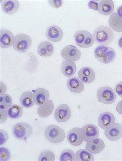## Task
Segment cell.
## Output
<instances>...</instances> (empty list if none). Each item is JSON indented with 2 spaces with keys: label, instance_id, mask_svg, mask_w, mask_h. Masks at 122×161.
<instances>
[{
  "label": "cell",
  "instance_id": "6da1fadb",
  "mask_svg": "<svg viewBox=\"0 0 122 161\" xmlns=\"http://www.w3.org/2000/svg\"><path fill=\"white\" fill-rule=\"evenodd\" d=\"M94 40L101 45H108L112 42L114 38V34L108 26L101 25L94 31Z\"/></svg>",
  "mask_w": 122,
  "mask_h": 161
},
{
  "label": "cell",
  "instance_id": "7a4b0ae2",
  "mask_svg": "<svg viewBox=\"0 0 122 161\" xmlns=\"http://www.w3.org/2000/svg\"><path fill=\"white\" fill-rule=\"evenodd\" d=\"M94 55L98 61L104 64H108L115 60L116 55L115 51L111 47L100 45L95 48Z\"/></svg>",
  "mask_w": 122,
  "mask_h": 161
},
{
  "label": "cell",
  "instance_id": "3957f363",
  "mask_svg": "<svg viewBox=\"0 0 122 161\" xmlns=\"http://www.w3.org/2000/svg\"><path fill=\"white\" fill-rule=\"evenodd\" d=\"M33 127L26 122H20L13 126L12 133L18 140H25L32 135Z\"/></svg>",
  "mask_w": 122,
  "mask_h": 161
},
{
  "label": "cell",
  "instance_id": "277c9868",
  "mask_svg": "<svg viewBox=\"0 0 122 161\" xmlns=\"http://www.w3.org/2000/svg\"><path fill=\"white\" fill-rule=\"evenodd\" d=\"M45 136L47 140L54 144L61 143L64 140L65 133L63 129L52 125L47 128L45 132Z\"/></svg>",
  "mask_w": 122,
  "mask_h": 161
},
{
  "label": "cell",
  "instance_id": "5b68a950",
  "mask_svg": "<svg viewBox=\"0 0 122 161\" xmlns=\"http://www.w3.org/2000/svg\"><path fill=\"white\" fill-rule=\"evenodd\" d=\"M32 44V40L29 36L24 34H19L14 38L13 48L18 52H25Z\"/></svg>",
  "mask_w": 122,
  "mask_h": 161
},
{
  "label": "cell",
  "instance_id": "8992f818",
  "mask_svg": "<svg viewBox=\"0 0 122 161\" xmlns=\"http://www.w3.org/2000/svg\"><path fill=\"white\" fill-rule=\"evenodd\" d=\"M74 39L77 44L82 48H89L94 43L93 37L92 34L84 30L76 31L74 34Z\"/></svg>",
  "mask_w": 122,
  "mask_h": 161
},
{
  "label": "cell",
  "instance_id": "52a82bcc",
  "mask_svg": "<svg viewBox=\"0 0 122 161\" xmlns=\"http://www.w3.org/2000/svg\"><path fill=\"white\" fill-rule=\"evenodd\" d=\"M97 96L99 102L106 105L112 104L116 100V94L110 86H103L99 88L97 92Z\"/></svg>",
  "mask_w": 122,
  "mask_h": 161
},
{
  "label": "cell",
  "instance_id": "ba28073f",
  "mask_svg": "<svg viewBox=\"0 0 122 161\" xmlns=\"http://www.w3.org/2000/svg\"><path fill=\"white\" fill-rule=\"evenodd\" d=\"M61 56L66 60L76 61L81 57V52L78 48L73 45L65 47L61 53Z\"/></svg>",
  "mask_w": 122,
  "mask_h": 161
},
{
  "label": "cell",
  "instance_id": "9c48e42d",
  "mask_svg": "<svg viewBox=\"0 0 122 161\" xmlns=\"http://www.w3.org/2000/svg\"><path fill=\"white\" fill-rule=\"evenodd\" d=\"M105 135L107 139L115 141L122 137V125L119 123H115L108 128L106 129Z\"/></svg>",
  "mask_w": 122,
  "mask_h": 161
},
{
  "label": "cell",
  "instance_id": "30bf717a",
  "mask_svg": "<svg viewBox=\"0 0 122 161\" xmlns=\"http://www.w3.org/2000/svg\"><path fill=\"white\" fill-rule=\"evenodd\" d=\"M71 116L70 107L66 104H63L59 106L55 112V118L58 123L67 122Z\"/></svg>",
  "mask_w": 122,
  "mask_h": 161
},
{
  "label": "cell",
  "instance_id": "8fae6325",
  "mask_svg": "<svg viewBox=\"0 0 122 161\" xmlns=\"http://www.w3.org/2000/svg\"><path fill=\"white\" fill-rule=\"evenodd\" d=\"M67 140L70 144L74 146L80 145L83 142L82 129L74 128L69 132L67 136Z\"/></svg>",
  "mask_w": 122,
  "mask_h": 161
},
{
  "label": "cell",
  "instance_id": "7c38bea8",
  "mask_svg": "<svg viewBox=\"0 0 122 161\" xmlns=\"http://www.w3.org/2000/svg\"><path fill=\"white\" fill-rule=\"evenodd\" d=\"M99 130L97 126L93 124L86 125L82 128V134L84 141L97 138L99 136Z\"/></svg>",
  "mask_w": 122,
  "mask_h": 161
},
{
  "label": "cell",
  "instance_id": "4fadbf2b",
  "mask_svg": "<svg viewBox=\"0 0 122 161\" xmlns=\"http://www.w3.org/2000/svg\"><path fill=\"white\" fill-rule=\"evenodd\" d=\"M33 92V100L37 106H42L48 101L49 92L46 89L38 88Z\"/></svg>",
  "mask_w": 122,
  "mask_h": 161
},
{
  "label": "cell",
  "instance_id": "5bb4252c",
  "mask_svg": "<svg viewBox=\"0 0 122 161\" xmlns=\"http://www.w3.org/2000/svg\"><path fill=\"white\" fill-rule=\"evenodd\" d=\"M14 36L11 31L6 29L0 31V46L2 48L10 47L14 42Z\"/></svg>",
  "mask_w": 122,
  "mask_h": 161
},
{
  "label": "cell",
  "instance_id": "9a60e30c",
  "mask_svg": "<svg viewBox=\"0 0 122 161\" xmlns=\"http://www.w3.org/2000/svg\"><path fill=\"white\" fill-rule=\"evenodd\" d=\"M105 147V143L102 139L95 138L88 141L86 148L90 153L97 154L103 151Z\"/></svg>",
  "mask_w": 122,
  "mask_h": 161
},
{
  "label": "cell",
  "instance_id": "2e32d148",
  "mask_svg": "<svg viewBox=\"0 0 122 161\" xmlns=\"http://www.w3.org/2000/svg\"><path fill=\"white\" fill-rule=\"evenodd\" d=\"M115 119L114 114L109 112H105L99 115L98 125L101 128L106 129L115 124Z\"/></svg>",
  "mask_w": 122,
  "mask_h": 161
},
{
  "label": "cell",
  "instance_id": "e0dca14e",
  "mask_svg": "<svg viewBox=\"0 0 122 161\" xmlns=\"http://www.w3.org/2000/svg\"><path fill=\"white\" fill-rule=\"evenodd\" d=\"M46 35L50 41L57 42L63 38L64 32L63 30L57 26H51L47 30Z\"/></svg>",
  "mask_w": 122,
  "mask_h": 161
},
{
  "label": "cell",
  "instance_id": "ac0fdd59",
  "mask_svg": "<svg viewBox=\"0 0 122 161\" xmlns=\"http://www.w3.org/2000/svg\"><path fill=\"white\" fill-rule=\"evenodd\" d=\"M78 77L82 82L90 83L94 80L95 74L92 68L88 67H84L79 71Z\"/></svg>",
  "mask_w": 122,
  "mask_h": 161
},
{
  "label": "cell",
  "instance_id": "d6986e66",
  "mask_svg": "<svg viewBox=\"0 0 122 161\" xmlns=\"http://www.w3.org/2000/svg\"><path fill=\"white\" fill-rule=\"evenodd\" d=\"M19 3L17 0H6L2 4V10L8 14H13L18 11Z\"/></svg>",
  "mask_w": 122,
  "mask_h": 161
},
{
  "label": "cell",
  "instance_id": "ffe728a7",
  "mask_svg": "<svg viewBox=\"0 0 122 161\" xmlns=\"http://www.w3.org/2000/svg\"><path fill=\"white\" fill-rule=\"evenodd\" d=\"M114 5L111 0H103L98 5V11L101 14L108 16L112 14L114 10Z\"/></svg>",
  "mask_w": 122,
  "mask_h": 161
},
{
  "label": "cell",
  "instance_id": "44dd1931",
  "mask_svg": "<svg viewBox=\"0 0 122 161\" xmlns=\"http://www.w3.org/2000/svg\"><path fill=\"white\" fill-rule=\"evenodd\" d=\"M61 71L62 73L67 77L72 76L76 72V65L73 61H64L61 64Z\"/></svg>",
  "mask_w": 122,
  "mask_h": 161
},
{
  "label": "cell",
  "instance_id": "7402d4cb",
  "mask_svg": "<svg viewBox=\"0 0 122 161\" xmlns=\"http://www.w3.org/2000/svg\"><path fill=\"white\" fill-rule=\"evenodd\" d=\"M53 45L48 41L41 42L38 47V53L42 57L51 56L54 53Z\"/></svg>",
  "mask_w": 122,
  "mask_h": 161
},
{
  "label": "cell",
  "instance_id": "603a6c76",
  "mask_svg": "<svg viewBox=\"0 0 122 161\" xmlns=\"http://www.w3.org/2000/svg\"><path fill=\"white\" fill-rule=\"evenodd\" d=\"M67 86L71 92L75 93H81L84 89V84L77 77H73L69 79Z\"/></svg>",
  "mask_w": 122,
  "mask_h": 161
},
{
  "label": "cell",
  "instance_id": "cb8c5ba5",
  "mask_svg": "<svg viewBox=\"0 0 122 161\" xmlns=\"http://www.w3.org/2000/svg\"><path fill=\"white\" fill-rule=\"evenodd\" d=\"M54 109V105L52 100H48L44 106L38 108V114L40 117L46 118L51 114Z\"/></svg>",
  "mask_w": 122,
  "mask_h": 161
},
{
  "label": "cell",
  "instance_id": "d4e9b609",
  "mask_svg": "<svg viewBox=\"0 0 122 161\" xmlns=\"http://www.w3.org/2000/svg\"><path fill=\"white\" fill-rule=\"evenodd\" d=\"M109 24L111 28L119 33L122 32V20L119 18L116 13H114L109 20Z\"/></svg>",
  "mask_w": 122,
  "mask_h": 161
},
{
  "label": "cell",
  "instance_id": "484cf974",
  "mask_svg": "<svg viewBox=\"0 0 122 161\" xmlns=\"http://www.w3.org/2000/svg\"><path fill=\"white\" fill-rule=\"evenodd\" d=\"M7 116L11 119H18L23 115V109L21 106L13 105L6 111Z\"/></svg>",
  "mask_w": 122,
  "mask_h": 161
},
{
  "label": "cell",
  "instance_id": "4316f807",
  "mask_svg": "<svg viewBox=\"0 0 122 161\" xmlns=\"http://www.w3.org/2000/svg\"><path fill=\"white\" fill-rule=\"evenodd\" d=\"M33 98V93L30 91H26L20 97V103L23 107L26 108L32 107L34 106Z\"/></svg>",
  "mask_w": 122,
  "mask_h": 161
},
{
  "label": "cell",
  "instance_id": "83f0119b",
  "mask_svg": "<svg viewBox=\"0 0 122 161\" xmlns=\"http://www.w3.org/2000/svg\"><path fill=\"white\" fill-rule=\"evenodd\" d=\"M76 160L77 161H94V157L92 153L88 150L80 149L77 151Z\"/></svg>",
  "mask_w": 122,
  "mask_h": 161
},
{
  "label": "cell",
  "instance_id": "f1b7e54d",
  "mask_svg": "<svg viewBox=\"0 0 122 161\" xmlns=\"http://www.w3.org/2000/svg\"><path fill=\"white\" fill-rule=\"evenodd\" d=\"M13 100L9 95L4 94L0 96V109L5 110L12 106Z\"/></svg>",
  "mask_w": 122,
  "mask_h": 161
},
{
  "label": "cell",
  "instance_id": "f546056e",
  "mask_svg": "<svg viewBox=\"0 0 122 161\" xmlns=\"http://www.w3.org/2000/svg\"><path fill=\"white\" fill-rule=\"evenodd\" d=\"M55 154L52 151L49 150H43L40 153L39 157V161H55Z\"/></svg>",
  "mask_w": 122,
  "mask_h": 161
},
{
  "label": "cell",
  "instance_id": "4dcf8cb0",
  "mask_svg": "<svg viewBox=\"0 0 122 161\" xmlns=\"http://www.w3.org/2000/svg\"><path fill=\"white\" fill-rule=\"evenodd\" d=\"M75 154L72 150L65 149L61 153L60 157V161H75Z\"/></svg>",
  "mask_w": 122,
  "mask_h": 161
},
{
  "label": "cell",
  "instance_id": "1f68e13d",
  "mask_svg": "<svg viewBox=\"0 0 122 161\" xmlns=\"http://www.w3.org/2000/svg\"><path fill=\"white\" fill-rule=\"evenodd\" d=\"M12 154L10 150L5 148L1 147L0 148V159L1 161H9L11 159Z\"/></svg>",
  "mask_w": 122,
  "mask_h": 161
},
{
  "label": "cell",
  "instance_id": "d6a6232c",
  "mask_svg": "<svg viewBox=\"0 0 122 161\" xmlns=\"http://www.w3.org/2000/svg\"><path fill=\"white\" fill-rule=\"evenodd\" d=\"M0 136H1L0 144H1V146H2L4 145L8 141V139L9 138L8 134L7 133V132L5 131V130L1 129L0 130Z\"/></svg>",
  "mask_w": 122,
  "mask_h": 161
},
{
  "label": "cell",
  "instance_id": "836d02e7",
  "mask_svg": "<svg viewBox=\"0 0 122 161\" xmlns=\"http://www.w3.org/2000/svg\"><path fill=\"white\" fill-rule=\"evenodd\" d=\"M63 1H60V0L48 1V3L50 4V5L55 8H58L61 7L63 5Z\"/></svg>",
  "mask_w": 122,
  "mask_h": 161
},
{
  "label": "cell",
  "instance_id": "e575fe53",
  "mask_svg": "<svg viewBox=\"0 0 122 161\" xmlns=\"http://www.w3.org/2000/svg\"><path fill=\"white\" fill-rule=\"evenodd\" d=\"M115 91L118 95L122 97V81L118 83L115 88Z\"/></svg>",
  "mask_w": 122,
  "mask_h": 161
},
{
  "label": "cell",
  "instance_id": "d590c367",
  "mask_svg": "<svg viewBox=\"0 0 122 161\" xmlns=\"http://www.w3.org/2000/svg\"><path fill=\"white\" fill-rule=\"evenodd\" d=\"M88 7L89 8L92 9L94 10H98V3H96L95 2H89L88 3Z\"/></svg>",
  "mask_w": 122,
  "mask_h": 161
},
{
  "label": "cell",
  "instance_id": "8d00e7d4",
  "mask_svg": "<svg viewBox=\"0 0 122 161\" xmlns=\"http://www.w3.org/2000/svg\"><path fill=\"white\" fill-rule=\"evenodd\" d=\"M7 112L1 109V123H4L7 120Z\"/></svg>",
  "mask_w": 122,
  "mask_h": 161
},
{
  "label": "cell",
  "instance_id": "74e56055",
  "mask_svg": "<svg viewBox=\"0 0 122 161\" xmlns=\"http://www.w3.org/2000/svg\"><path fill=\"white\" fill-rule=\"evenodd\" d=\"M116 110L119 114L122 115V100H121L118 103V105L116 106Z\"/></svg>",
  "mask_w": 122,
  "mask_h": 161
},
{
  "label": "cell",
  "instance_id": "f35d334b",
  "mask_svg": "<svg viewBox=\"0 0 122 161\" xmlns=\"http://www.w3.org/2000/svg\"><path fill=\"white\" fill-rule=\"evenodd\" d=\"M117 13L119 17V18L122 20V5L120 6L118 9H117Z\"/></svg>",
  "mask_w": 122,
  "mask_h": 161
},
{
  "label": "cell",
  "instance_id": "ab89813d",
  "mask_svg": "<svg viewBox=\"0 0 122 161\" xmlns=\"http://www.w3.org/2000/svg\"><path fill=\"white\" fill-rule=\"evenodd\" d=\"M118 45L119 47L121 48H122V37H121V38L119 39L118 42Z\"/></svg>",
  "mask_w": 122,
  "mask_h": 161
}]
</instances>
